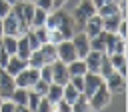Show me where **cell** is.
<instances>
[{"label":"cell","mask_w":128,"mask_h":112,"mask_svg":"<svg viewBox=\"0 0 128 112\" xmlns=\"http://www.w3.org/2000/svg\"><path fill=\"white\" fill-rule=\"evenodd\" d=\"M96 14V6L92 4V0H80L78 4H76V8L72 10V20H74V24H76V30L78 28H82L84 26V22L90 18V16H94Z\"/></svg>","instance_id":"6da1fadb"},{"label":"cell","mask_w":128,"mask_h":112,"mask_svg":"<svg viewBox=\"0 0 128 112\" xmlns=\"http://www.w3.org/2000/svg\"><path fill=\"white\" fill-rule=\"evenodd\" d=\"M110 100H112V94L108 92L106 84L102 82V84L96 88V92L88 98V104H90V108H92L94 112H100L102 108H106V106L110 104Z\"/></svg>","instance_id":"7a4b0ae2"},{"label":"cell","mask_w":128,"mask_h":112,"mask_svg":"<svg viewBox=\"0 0 128 112\" xmlns=\"http://www.w3.org/2000/svg\"><path fill=\"white\" fill-rule=\"evenodd\" d=\"M2 28H4V34L6 36H22V34H26V26H22L20 22H18V18L10 12V14H6L4 18H2Z\"/></svg>","instance_id":"3957f363"},{"label":"cell","mask_w":128,"mask_h":112,"mask_svg":"<svg viewBox=\"0 0 128 112\" xmlns=\"http://www.w3.org/2000/svg\"><path fill=\"white\" fill-rule=\"evenodd\" d=\"M40 78V74H38V68H24L22 72H18L16 76H14V84L18 86V88H32L34 86V82Z\"/></svg>","instance_id":"277c9868"},{"label":"cell","mask_w":128,"mask_h":112,"mask_svg":"<svg viewBox=\"0 0 128 112\" xmlns=\"http://www.w3.org/2000/svg\"><path fill=\"white\" fill-rule=\"evenodd\" d=\"M70 42H72V46H74V50H76V56L78 58H84L88 52H90V38L80 30H76L74 32V36L70 38Z\"/></svg>","instance_id":"5b68a950"},{"label":"cell","mask_w":128,"mask_h":112,"mask_svg":"<svg viewBox=\"0 0 128 112\" xmlns=\"http://www.w3.org/2000/svg\"><path fill=\"white\" fill-rule=\"evenodd\" d=\"M78 56H76V50H74V46H72L70 40H62V42L56 44V60L68 64V62H72Z\"/></svg>","instance_id":"8992f818"},{"label":"cell","mask_w":128,"mask_h":112,"mask_svg":"<svg viewBox=\"0 0 128 112\" xmlns=\"http://www.w3.org/2000/svg\"><path fill=\"white\" fill-rule=\"evenodd\" d=\"M104 84L108 88V92L114 96V94H122L126 90V76L118 74V72H112L108 78H104Z\"/></svg>","instance_id":"52a82bcc"},{"label":"cell","mask_w":128,"mask_h":112,"mask_svg":"<svg viewBox=\"0 0 128 112\" xmlns=\"http://www.w3.org/2000/svg\"><path fill=\"white\" fill-rule=\"evenodd\" d=\"M50 66H52V82H54V84H60V86L68 84L70 74H68L66 64H64V62H60V60H54Z\"/></svg>","instance_id":"ba28073f"},{"label":"cell","mask_w":128,"mask_h":112,"mask_svg":"<svg viewBox=\"0 0 128 112\" xmlns=\"http://www.w3.org/2000/svg\"><path fill=\"white\" fill-rule=\"evenodd\" d=\"M102 82H104V78H102L98 72H86V74H84V90H82V94H84L86 98H90Z\"/></svg>","instance_id":"9c48e42d"},{"label":"cell","mask_w":128,"mask_h":112,"mask_svg":"<svg viewBox=\"0 0 128 112\" xmlns=\"http://www.w3.org/2000/svg\"><path fill=\"white\" fill-rule=\"evenodd\" d=\"M14 88H16L14 76H10L4 68H0V100H10V94Z\"/></svg>","instance_id":"30bf717a"},{"label":"cell","mask_w":128,"mask_h":112,"mask_svg":"<svg viewBox=\"0 0 128 112\" xmlns=\"http://www.w3.org/2000/svg\"><path fill=\"white\" fill-rule=\"evenodd\" d=\"M82 32H84L88 38H92V36L100 34V32H102V16H98V12H96L94 16H90V18L84 22Z\"/></svg>","instance_id":"8fae6325"},{"label":"cell","mask_w":128,"mask_h":112,"mask_svg":"<svg viewBox=\"0 0 128 112\" xmlns=\"http://www.w3.org/2000/svg\"><path fill=\"white\" fill-rule=\"evenodd\" d=\"M24 68H28V60H24V58H20V56H16V54H12V56L8 58V62H6V66H4V70H6L10 76H16V74L22 72Z\"/></svg>","instance_id":"7c38bea8"},{"label":"cell","mask_w":128,"mask_h":112,"mask_svg":"<svg viewBox=\"0 0 128 112\" xmlns=\"http://www.w3.org/2000/svg\"><path fill=\"white\" fill-rule=\"evenodd\" d=\"M60 34H62V38L64 40H70L72 36H74V32H76V24H74V20H72V16L66 12V16H64V20L60 22V26L56 28Z\"/></svg>","instance_id":"4fadbf2b"},{"label":"cell","mask_w":128,"mask_h":112,"mask_svg":"<svg viewBox=\"0 0 128 112\" xmlns=\"http://www.w3.org/2000/svg\"><path fill=\"white\" fill-rule=\"evenodd\" d=\"M102 56H104V52H96V50H90L82 60H84V64H86V70L88 72H98V68H100V62H102Z\"/></svg>","instance_id":"5bb4252c"},{"label":"cell","mask_w":128,"mask_h":112,"mask_svg":"<svg viewBox=\"0 0 128 112\" xmlns=\"http://www.w3.org/2000/svg\"><path fill=\"white\" fill-rule=\"evenodd\" d=\"M32 14H34V2H28V0H20V18H22V24L30 28V22H32Z\"/></svg>","instance_id":"9a60e30c"},{"label":"cell","mask_w":128,"mask_h":112,"mask_svg":"<svg viewBox=\"0 0 128 112\" xmlns=\"http://www.w3.org/2000/svg\"><path fill=\"white\" fill-rule=\"evenodd\" d=\"M110 64L114 68V72L126 76V54H110Z\"/></svg>","instance_id":"2e32d148"},{"label":"cell","mask_w":128,"mask_h":112,"mask_svg":"<svg viewBox=\"0 0 128 112\" xmlns=\"http://www.w3.org/2000/svg\"><path fill=\"white\" fill-rule=\"evenodd\" d=\"M40 54L44 58V64H52L56 60V44H50V42H44L40 48Z\"/></svg>","instance_id":"e0dca14e"},{"label":"cell","mask_w":128,"mask_h":112,"mask_svg":"<svg viewBox=\"0 0 128 112\" xmlns=\"http://www.w3.org/2000/svg\"><path fill=\"white\" fill-rule=\"evenodd\" d=\"M66 68H68V74H70V76H84V74L88 72V70H86V64H84L82 58H76V60L68 62Z\"/></svg>","instance_id":"ac0fdd59"},{"label":"cell","mask_w":128,"mask_h":112,"mask_svg":"<svg viewBox=\"0 0 128 112\" xmlns=\"http://www.w3.org/2000/svg\"><path fill=\"white\" fill-rule=\"evenodd\" d=\"M120 20H122L120 12H118V14H112V16H104V18H102V30H104V32H116Z\"/></svg>","instance_id":"d6986e66"},{"label":"cell","mask_w":128,"mask_h":112,"mask_svg":"<svg viewBox=\"0 0 128 112\" xmlns=\"http://www.w3.org/2000/svg\"><path fill=\"white\" fill-rule=\"evenodd\" d=\"M44 98H46L48 102L56 104V102L62 98V86H60V84L50 82V84H48V90H46V94H44Z\"/></svg>","instance_id":"ffe728a7"},{"label":"cell","mask_w":128,"mask_h":112,"mask_svg":"<svg viewBox=\"0 0 128 112\" xmlns=\"http://www.w3.org/2000/svg\"><path fill=\"white\" fill-rule=\"evenodd\" d=\"M10 100L14 104H20V106H26L28 104V88H14L12 94H10Z\"/></svg>","instance_id":"44dd1931"},{"label":"cell","mask_w":128,"mask_h":112,"mask_svg":"<svg viewBox=\"0 0 128 112\" xmlns=\"http://www.w3.org/2000/svg\"><path fill=\"white\" fill-rule=\"evenodd\" d=\"M90 50H96V52H104L106 50V32L104 30L90 38Z\"/></svg>","instance_id":"7402d4cb"},{"label":"cell","mask_w":128,"mask_h":112,"mask_svg":"<svg viewBox=\"0 0 128 112\" xmlns=\"http://www.w3.org/2000/svg\"><path fill=\"white\" fill-rule=\"evenodd\" d=\"M30 44H28V40H26V36L22 34V36H18V46H16V56H20V58H24V60H28V56H30Z\"/></svg>","instance_id":"603a6c76"},{"label":"cell","mask_w":128,"mask_h":112,"mask_svg":"<svg viewBox=\"0 0 128 112\" xmlns=\"http://www.w3.org/2000/svg\"><path fill=\"white\" fill-rule=\"evenodd\" d=\"M46 16H48V12H46V10H42V8H38V6H34V14H32V22H30V28H38V26H44V22H46Z\"/></svg>","instance_id":"cb8c5ba5"},{"label":"cell","mask_w":128,"mask_h":112,"mask_svg":"<svg viewBox=\"0 0 128 112\" xmlns=\"http://www.w3.org/2000/svg\"><path fill=\"white\" fill-rule=\"evenodd\" d=\"M112 14H118V4L116 0H106L100 8H98V16H112Z\"/></svg>","instance_id":"d4e9b609"},{"label":"cell","mask_w":128,"mask_h":112,"mask_svg":"<svg viewBox=\"0 0 128 112\" xmlns=\"http://www.w3.org/2000/svg\"><path fill=\"white\" fill-rule=\"evenodd\" d=\"M92 108H90V104H88V98L80 92V96L72 102V112H90Z\"/></svg>","instance_id":"484cf974"},{"label":"cell","mask_w":128,"mask_h":112,"mask_svg":"<svg viewBox=\"0 0 128 112\" xmlns=\"http://www.w3.org/2000/svg\"><path fill=\"white\" fill-rule=\"evenodd\" d=\"M78 96H80V92H78V90H76V88H74L70 82L62 86V98H64L66 102H70V104H72V102H74Z\"/></svg>","instance_id":"4316f807"},{"label":"cell","mask_w":128,"mask_h":112,"mask_svg":"<svg viewBox=\"0 0 128 112\" xmlns=\"http://www.w3.org/2000/svg\"><path fill=\"white\" fill-rule=\"evenodd\" d=\"M2 46H4V50L12 56V54H16V46H18V38L16 36H2Z\"/></svg>","instance_id":"83f0119b"},{"label":"cell","mask_w":128,"mask_h":112,"mask_svg":"<svg viewBox=\"0 0 128 112\" xmlns=\"http://www.w3.org/2000/svg\"><path fill=\"white\" fill-rule=\"evenodd\" d=\"M112 72H114V68H112V64H110V58H108V54H104V56H102V62H100V68H98V74H100L102 78H108Z\"/></svg>","instance_id":"f1b7e54d"},{"label":"cell","mask_w":128,"mask_h":112,"mask_svg":"<svg viewBox=\"0 0 128 112\" xmlns=\"http://www.w3.org/2000/svg\"><path fill=\"white\" fill-rule=\"evenodd\" d=\"M116 42H118V36H116V32H106V50H104V54H114V48H116Z\"/></svg>","instance_id":"f546056e"},{"label":"cell","mask_w":128,"mask_h":112,"mask_svg":"<svg viewBox=\"0 0 128 112\" xmlns=\"http://www.w3.org/2000/svg\"><path fill=\"white\" fill-rule=\"evenodd\" d=\"M38 74H40V78L44 80V82H52V66L50 64H44V66H40L38 68Z\"/></svg>","instance_id":"4dcf8cb0"},{"label":"cell","mask_w":128,"mask_h":112,"mask_svg":"<svg viewBox=\"0 0 128 112\" xmlns=\"http://www.w3.org/2000/svg\"><path fill=\"white\" fill-rule=\"evenodd\" d=\"M40 98H42L40 94H36L34 90H30V88H28V104H26V106L34 112V110H36V106H38V102H40Z\"/></svg>","instance_id":"1f68e13d"},{"label":"cell","mask_w":128,"mask_h":112,"mask_svg":"<svg viewBox=\"0 0 128 112\" xmlns=\"http://www.w3.org/2000/svg\"><path fill=\"white\" fill-rule=\"evenodd\" d=\"M30 90H34L36 94H40V96H44V94H46V90H48V82H44L42 78H38V80L34 82V86L30 88Z\"/></svg>","instance_id":"d6a6232c"},{"label":"cell","mask_w":128,"mask_h":112,"mask_svg":"<svg viewBox=\"0 0 128 112\" xmlns=\"http://www.w3.org/2000/svg\"><path fill=\"white\" fill-rule=\"evenodd\" d=\"M52 110H54V104H52V102H48V100H46V98L42 96L34 112H52Z\"/></svg>","instance_id":"836d02e7"},{"label":"cell","mask_w":128,"mask_h":112,"mask_svg":"<svg viewBox=\"0 0 128 112\" xmlns=\"http://www.w3.org/2000/svg\"><path fill=\"white\" fill-rule=\"evenodd\" d=\"M54 112H72V104L66 102L64 98H60V100L54 104Z\"/></svg>","instance_id":"e575fe53"},{"label":"cell","mask_w":128,"mask_h":112,"mask_svg":"<svg viewBox=\"0 0 128 112\" xmlns=\"http://www.w3.org/2000/svg\"><path fill=\"white\" fill-rule=\"evenodd\" d=\"M78 92H82L84 90V76H70V80H68Z\"/></svg>","instance_id":"d590c367"},{"label":"cell","mask_w":128,"mask_h":112,"mask_svg":"<svg viewBox=\"0 0 128 112\" xmlns=\"http://www.w3.org/2000/svg\"><path fill=\"white\" fill-rule=\"evenodd\" d=\"M116 36L122 38V40H126V36H128V30H126V18L120 20V24H118V28H116Z\"/></svg>","instance_id":"8d00e7d4"},{"label":"cell","mask_w":128,"mask_h":112,"mask_svg":"<svg viewBox=\"0 0 128 112\" xmlns=\"http://www.w3.org/2000/svg\"><path fill=\"white\" fill-rule=\"evenodd\" d=\"M64 38H62V34L58 32V30H48V42L50 44H58V42H62Z\"/></svg>","instance_id":"74e56055"},{"label":"cell","mask_w":128,"mask_h":112,"mask_svg":"<svg viewBox=\"0 0 128 112\" xmlns=\"http://www.w3.org/2000/svg\"><path fill=\"white\" fill-rule=\"evenodd\" d=\"M16 104L12 100H0V112H14Z\"/></svg>","instance_id":"f35d334b"},{"label":"cell","mask_w":128,"mask_h":112,"mask_svg":"<svg viewBox=\"0 0 128 112\" xmlns=\"http://www.w3.org/2000/svg\"><path fill=\"white\" fill-rule=\"evenodd\" d=\"M34 6H38V8L46 10V12L54 10V6H52V0H36V2H34Z\"/></svg>","instance_id":"ab89813d"},{"label":"cell","mask_w":128,"mask_h":112,"mask_svg":"<svg viewBox=\"0 0 128 112\" xmlns=\"http://www.w3.org/2000/svg\"><path fill=\"white\" fill-rule=\"evenodd\" d=\"M12 10V4H8L6 0H0V18H4L6 14H10Z\"/></svg>","instance_id":"60d3db41"},{"label":"cell","mask_w":128,"mask_h":112,"mask_svg":"<svg viewBox=\"0 0 128 112\" xmlns=\"http://www.w3.org/2000/svg\"><path fill=\"white\" fill-rule=\"evenodd\" d=\"M114 54H126V40L118 38V42H116V48H114Z\"/></svg>","instance_id":"b9f144b4"},{"label":"cell","mask_w":128,"mask_h":112,"mask_svg":"<svg viewBox=\"0 0 128 112\" xmlns=\"http://www.w3.org/2000/svg\"><path fill=\"white\" fill-rule=\"evenodd\" d=\"M14 112H32L28 106H20V104H16V108H14Z\"/></svg>","instance_id":"7bdbcfd3"},{"label":"cell","mask_w":128,"mask_h":112,"mask_svg":"<svg viewBox=\"0 0 128 112\" xmlns=\"http://www.w3.org/2000/svg\"><path fill=\"white\" fill-rule=\"evenodd\" d=\"M66 2H68V0H52V6H54V8H62Z\"/></svg>","instance_id":"ee69618b"},{"label":"cell","mask_w":128,"mask_h":112,"mask_svg":"<svg viewBox=\"0 0 128 112\" xmlns=\"http://www.w3.org/2000/svg\"><path fill=\"white\" fill-rule=\"evenodd\" d=\"M104 2H106V0H92V4L96 6V12H98V8H100V6L104 4Z\"/></svg>","instance_id":"f6af8a7d"},{"label":"cell","mask_w":128,"mask_h":112,"mask_svg":"<svg viewBox=\"0 0 128 112\" xmlns=\"http://www.w3.org/2000/svg\"><path fill=\"white\" fill-rule=\"evenodd\" d=\"M4 36V28H2V18H0V38Z\"/></svg>","instance_id":"bcb514c9"},{"label":"cell","mask_w":128,"mask_h":112,"mask_svg":"<svg viewBox=\"0 0 128 112\" xmlns=\"http://www.w3.org/2000/svg\"><path fill=\"white\" fill-rule=\"evenodd\" d=\"M6 2H8V4H12V6H14V4H16V2H18V0H6Z\"/></svg>","instance_id":"7dc6e473"},{"label":"cell","mask_w":128,"mask_h":112,"mask_svg":"<svg viewBox=\"0 0 128 112\" xmlns=\"http://www.w3.org/2000/svg\"><path fill=\"white\" fill-rule=\"evenodd\" d=\"M28 2H36V0H28Z\"/></svg>","instance_id":"c3c4849f"},{"label":"cell","mask_w":128,"mask_h":112,"mask_svg":"<svg viewBox=\"0 0 128 112\" xmlns=\"http://www.w3.org/2000/svg\"><path fill=\"white\" fill-rule=\"evenodd\" d=\"M90 112H94V110H90Z\"/></svg>","instance_id":"681fc988"},{"label":"cell","mask_w":128,"mask_h":112,"mask_svg":"<svg viewBox=\"0 0 128 112\" xmlns=\"http://www.w3.org/2000/svg\"><path fill=\"white\" fill-rule=\"evenodd\" d=\"M52 112H54V110H52Z\"/></svg>","instance_id":"f907efd6"}]
</instances>
